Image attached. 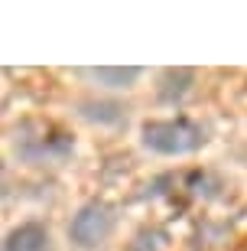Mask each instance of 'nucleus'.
I'll use <instances>...</instances> for the list:
<instances>
[{"label": "nucleus", "instance_id": "39448f33", "mask_svg": "<svg viewBox=\"0 0 247 251\" xmlns=\"http://www.w3.org/2000/svg\"><path fill=\"white\" fill-rule=\"evenodd\" d=\"M192 78L195 75L189 72V69H169V72L163 75V85H159V98L163 101H179L189 88H192Z\"/></svg>", "mask_w": 247, "mask_h": 251}, {"label": "nucleus", "instance_id": "20e7f679", "mask_svg": "<svg viewBox=\"0 0 247 251\" xmlns=\"http://www.w3.org/2000/svg\"><path fill=\"white\" fill-rule=\"evenodd\" d=\"M3 251H52V235L46 225L39 222H23L10 228L3 238Z\"/></svg>", "mask_w": 247, "mask_h": 251}, {"label": "nucleus", "instance_id": "423d86ee", "mask_svg": "<svg viewBox=\"0 0 247 251\" xmlns=\"http://www.w3.org/2000/svg\"><path fill=\"white\" fill-rule=\"evenodd\" d=\"M82 118L98 121V124H117L120 118H124V108H120V104H104V101H85Z\"/></svg>", "mask_w": 247, "mask_h": 251}, {"label": "nucleus", "instance_id": "7ed1b4c3", "mask_svg": "<svg viewBox=\"0 0 247 251\" xmlns=\"http://www.w3.org/2000/svg\"><path fill=\"white\" fill-rule=\"evenodd\" d=\"M78 75L101 85V88H114V92L124 88L127 92V88H134L140 82L143 69H137V65H98V69H78Z\"/></svg>", "mask_w": 247, "mask_h": 251}, {"label": "nucleus", "instance_id": "f03ea898", "mask_svg": "<svg viewBox=\"0 0 247 251\" xmlns=\"http://www.w3.org/2000/svg\"><path fill=\"white\" fill-rule=\"evenodd\" d=\"M114 228H117V209L111 202H104V199H91V202H85L82 209L72 215L68 238H72L75 248L94 251L114 235Z\"/></svg>", "mask_w": 247, "mask_h": 251}, {"label": "nucleus", "instance_id": "f257e3e1", "mask_svg": "<svg viewBox=\"0 0 247 251\" xmlns=\"http://www.w3.org/2000/svg\"><path fill=\"white\" fill-rule=\"evenodd\" d=\"M143 150L156 157H185L208 144V130L189 118H166V121H147L140 127Z\"/></svg>", "mask_w": 247, "mask_h": 251}]
</instances>
